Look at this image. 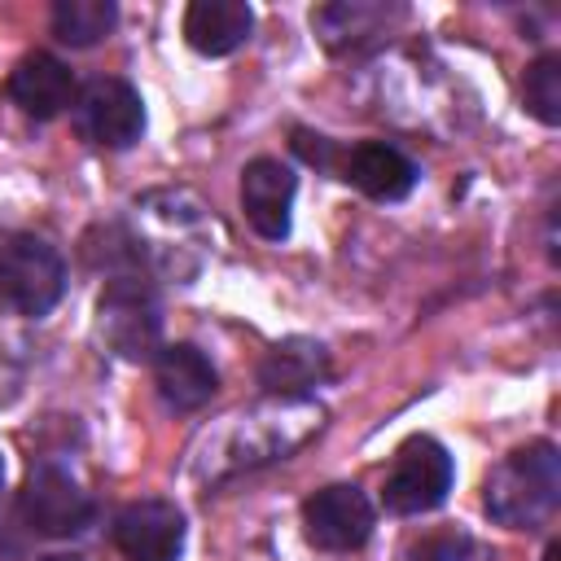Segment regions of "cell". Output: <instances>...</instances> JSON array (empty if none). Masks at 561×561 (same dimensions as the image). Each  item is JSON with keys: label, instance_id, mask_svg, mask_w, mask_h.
Wrapping results in <instances>:
<instances>
[{"label": "cell", "instance_id": "obj_1", "mask_svg": "<svg viewBox=\"0 0 561 561\" xmlns=\"http://www.w3.org/2000/svg\"><path fill=\"white\" fill-rule=\"evenodd\" d=\"M561 500V456L552 443H526L508 451L482 482V508L513 530H535Z\"/></svg>", "mask_w": 561, "mask_h": 561}, {"label": "cell", "instance_id": "obj_2", "mask_svg": "<svg viewBox=\"0 0 561 561\" xmlns=\"http://www.w3.org/2000/svg\"><path fill=\"white\" fill-rule=\"evenodd\" d=\"M96 329L118 359H153L162 351V307L136 276H114L96 298Z\"/></svg>", "mask_w": 561, "mask_h": 561}, {"label": "cell", "instance_id": "obj_3", "mask_svg": "<svg viewBox=\"0 0 561 561\" xmlns=\"http://www.w3.org/2000/svg\"><path fill=\"white\" fill-rule=\"evenodd\" d=\"M66 289V263L44 237H9L0 245V307L13 316H44Z\"/></svg>", "mask_w": 561, "mask_h": 561}, {"label": "cell", "instance_id": "obj_4", "mask_svg": "<svg viewBox=\"0 0 561 561\" xmlns=\"http://www.w3.org/2000/svg\"><path fill=\"white\" fill-rule=\"evenodd\" d=\"M451 478H456V465H451L447 447L438 438H430V434H416L394 451L386 486H381V500H386L390 513L416 517V513H430V508H438L447 500Z\"/></svg>", "mask_w": 561, "mask_h": 561}, {"label": "cell", "instance_id": "obj_5", "mask_svg": "<svg viewBox=\"0 0 561 561\" xmlns=\"http://www.w3.org/2000/svg\"><path fill=\"white\" fill-rule=\"evenodd\" d=\"M75 127L101 149H131L145 131V101L127 79L101 75L75 96Z\"/></svg>", "mask_w": 561, "mask_h": 561}, {"label": "cell", "instance_id": "obj_6", "mask_svg": "<svg viewBox=\"0 0 561 561\" xmlns=\"http://www.w3.org/2000/svg\"><path fill=\"white\" fill-rule=\"evenodd\" d=\"M18 513L35 535L66 539V535H79L92 522V500L70 473L44 465V469L26 473V482L18 491Z\"/></svg>", "mask_w": 561, "mask_h": 561}, {"label": "cell", "instance_id": "obj_7", "mask_svg": "<svg viewBox=\"0 0 561 561\" xmlns=\"http://www.w3.org/2000/svg\"><path fill=\"white\" fill-rule=\"evenodd\" d=\"M302 535L320 552H355L373 535V504L359 486L333 482L302 504Z\"/></svg>", "mask_w": 561, "mask_h": 561}, {"label": "cell", "instance_id": "obj_8", "mask_svg": "<svg viewBox=\"0 0 561 561\" xmlns=\"http://www.w3.org/2000/svg\"><path fill=\"white\" fill-rule=\"evenodd\" d=\"M114 543L127 561H180L184 513L171 500H136L114 517Z\"/></svg>", "mask_w": 561, "mask_h": 561}, {"label": "cell", "instance_id": "obj_9", "mask_svg": "<svg viewBox=\"0 0 561 561\" xmlns=\"http://www.w3.org/2000/svg\"><path fill=\"white\" fill-rule=\"evenodd\" d=\"M298 180L280 158H254L241 171V210L250 228L263 241H285L289 237V210H294Z\"/></svg>", "mask_w": 561, "mask_h": 561}, {"label": "cell", "instance_id": "obj_10", "mask_svg": "<svg viewBox=\"0 0 561 561\" xmlns=\"http://www.w3.org/2000/svg\"><path fill=\"white\" fill-rule=\"evenodd\" d=\"M337 171H342L346 184H355L373 202H399V197H408L416 188V175H421L416 162L403 149L386 145V140H359V145H351L342 153Z\"/></svg>", "mask_w": 561, "mask_h": 561}, {"label": "cell", "instance_id": "obj_11", "mask_svg": "<svg viewBox=\"0 0 561 561\" xmlns=\"http://www.w3.org/2000/svg\"><path fill=\"white\" fill-rule=\"evenodd\" d=\"M153 386L171 412H197L202 403L215 399L219 373L193 342H175L153 355Z\"/></svg>", "mask_w": 561, "mask_h": 561}, {"label": "cell", "instance_id": "obj_12", "mask_svg": "<svg viewBox=\"0 0 561 561\" xmlns=\"http://www.w3.org/2000/svg\"><path fill=\"white\" fill-rule=\"evenodd\" d=\"M9 96L31 118H57L66 105H75V75L53 53H31L9 75Z\"/></svg>", "mask_w": 561, "mask_h": 561}, {"label": "cell", "instance_id": "obj_13", "mask_svg": "<svg viewBox=\"0 0 561 561\" xmlns=\"http://www.w3.org/2000/svg\"><path fill=\"white\" fill-rule=\"evenodd\" d=\"M254 31V9L245 0H193L184 9V39L202 57L237 53Z\"/></svg>", "mask_w": 561, "mask_h": 561}, {"label": "cell", "instance_id": "obj_14", "mask_svg": "<svg viewBox=\"0 0 561 561\" xmlns=\"http://www.w3.org/2000/svg\"><path fill=\"white\" fill-rule=\"evenodd\" d=\"M324 377H329V355H324V346L311 342V337L276 342V346L267 351L263 368H259V381H263L272 394H285V399L307 394V390H311L316 381H324Z\"/></svg>", "mask_w": 561, "mask_h": 561}, {"label": "cell", "instance_id": "obj_15", "mask_svg": "<svg viewBox=\"0 0 561 561\" xmlns=\"http://www.w3.org/2000/svg\"><path fill=\"white\" fill-rule=\"evenodd\" d=\"M118 22L114 0H57L53 9V35L70 48H92L101 44Z\"/></svg>", "mask_w": 561, "mask_h": 561}, {"label": "cell", "instance_id": "obj_16", "mask_svg": "<svg viewBox=\"0 0 561 561\" xmlns=\"http://www.w3.org/2000/svg\"><path fill=\"white\" fill-rule=\"evenodd\" d=\"M522 101H526V110H530L539 123H548V127L561 123V57H557V53L539 57V61L526 70Z\"/></svg>", "mask_w": 561, "mask_h": 561}, {"label": "cell", "instance_id": "obj_17", "mask_svg": "<svg viewBox=\"0 0 561 561\" xmlns=\"http://www.w3.org/2000/svg\"><path fill=\"white\" fill-rule=\"evenodd\" d=\"M469 557H473V539L465 530H425L408 539L399 552V561H469Z\"/></svg>", "mask_w": 561, "mask_h": 561}, {"label": "cell", "instance_id": "obj_18", "mask_svg": "<svg viewBox=\"0 0 561 561\" xmlns=\"http://www.w3.org/2000/svg\"><path fill=\"white\" fill-rule=\"evenodd\" d=\"M294 153H298L302 162H311V167H333V140H329V136H316V131H307V127L294 131Z\"/></svg>", "mask_w": 561, "mask_h": 561}, {"label": "cell", "instance_id": "obj_19", "mask_svg": "<svg viewBox=\"0 0 561 561\" xmlns=\"http://www.w3.org/2000/svg\"><path fill=\"white\" fill-rule=\"evenodd\" d=\"M543 561H561V543H548L543 548Z\"/></svg>", "mask_w": 561, "mask_h": 561}, {"label": "cell", "instance_id": "obj_20", "mask_svg": "<svg viewBox=\"0 0 561 561\" xmlns=\"http://www.w3.org/2000/svg\"><path fill=\"white\" fill-rule=\"evenodd\" d=\"M39 561H79L75 552H48V557H39Z\"/></svg>", "mask_w": 561, "mask_h": 561}, {"label": "cell", "instance_id": "obj_21", "mask_svg": "<svg viewBox=\"0 0 561 561\" xmlns=\"http://www.w3.org/2000/svg\"><path fill=\"white\" fill-rule=\"evenodd\" d=\"M0 482H4V460H0Z\"/></svg>", "mask_w": 561, "mask_h": 561}]
</instances>
